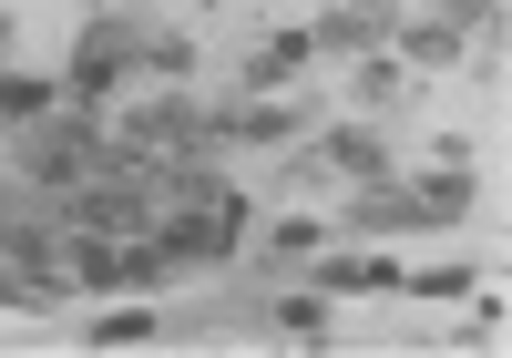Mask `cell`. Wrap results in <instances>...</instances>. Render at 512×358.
Returning <instances> with one entry per match:
<instances>
[{"label":"cell","mask_w":512,"mask_h":358,"mask_svg":"<svg viewBox=\"0 0 512 358\" xmlns=\"http://www.w3.org/2000/svg\"><path fill=\"white\" fill-rule=\"evenodd\" d=\"M390 31H400V0H338L308 21V52H379Z\"/></svg>","instance_id":"7a4b0ae2"},{"label":"cell","mask_w":512,"mask_h":358,"mask_svg":"<svg viewBox=\"0 0 512 358\" xmlns=\"http://www.w3.org/2000/svg\"><path fill=\"white\" fill-rule=\"evenodd\" d=\"M431 21H451L461 41H472V31H482V41H502V0H441Z\"/></svg>","instance_id":"5bb4252c"},{"label":"cell","mask_w":512,"mask_h":358,"mask_svg":"<svg viewBox=\"0 0 512 358\" xmlns=\"http://www.w3.org/2000/svg\"><path fill=\"white\" fill-rule=\"evenodd\" d=\"M318 164H328V174H359V185H379V174H390V144H379V133H359V123H338L328 144H318Z\"/></svg>","instance_id":"ba28073f"},{"label":"cell","mask_w":512,"mask_h":358,"mask_svg":"<svg viewBox=\"0 0 512 358\" xmlns=\"http://www.w3.org/2000/svg\"><path fill=\"white\" fill-rule=\"evenodd\" d=\"M134 72H154V82H185V72H195V41H185V31H164V21H144V41H134Z\"/></svg>","instance_id":"30bf717a"},{"label":"cell","mask_w":512,"mask_h":358,"mask_svg":"<svg viewBox=\"0 0 512 358\" xmlns=\"http://www.w3.org/2000/svg\"><path fill=\"white\" fill-rule=\"evenodd\" d=\"M297 133H308V113H297V103H216V113H205V144H297Z\"/></svg>","instance_id":"3957f363"},{"label":"cell","mask_w":512,"mask_h":358,"mask_svg":"<svg viewBox=\"0 0 512 358\" xmlns=\"http://www.w3.org/2000/svg\"><path fill=\"white\" fill-rule=\"evenodd\" d=\"M62 287H82V297L123 287V246H113V236H93V226H62Z\"/></svg>","instance_id":"5b68a950"},{"label":"cell","mask_w":512,"mask_h":358,"mask_svg":"<svg viewBox=\"0 0 512 358\" xmlns=\"http://www.w3.org/2000/svg\"><path fill=\"white\" fill-rule=\"evenodd\" d=\"M400 287H420V297H472V266H431V277H400Z\"/></svg>","instance_id":"ac0fdd59"},{"label":"cell","mask_w":512,"mask_h":358,"mask_svg":"<svg viewBox=\"0 0 512 358\" xmlns=\"http://www.w3.org/2000/svg\"><path fill=\"white\" fill-rule=\"evenodd\" d=\"M400 82H410V72H400L390 52H359V103H369V113H390V103H410Z\"/></svg>","instance_id":"4fadbf2b"},{"label":"cell","mask_w":512,"mask_h":358,"mask_svg":"<svg viewBox=\"0 0 512 358\" xmlns=\"http://www.w3.org/2000/svg\"><path fill=\"white\" fill-rule=\"evenodd\" d=\"M338 226H349V236H410V226H431V215H420V195H410V185H359Z\"/></svg>","instance_id":"277c9868"},{"label":"cell","mask_w":512,"mask_h":358,"mask_svg":"<svg viewBox=\"0 0 512 358\" xmlns=\"http://www.w3.org/2000/svg\"><path fill=\"white\" fill-rule=\"evenodd\" d=\"M0 62H11V11H0Z\"/></svg>","instance_id":"d6986e66"},{"label":"cell","mask_w":512,"mask_h":358,"mask_svg":"<svg viewBox=\"0 0 512 358\" xmlns=\"http://www.w3.org/2000/svg\"><path fill=\"white\" fill-rule=\"evenodd\" d=\"M123 82V62H103V52H72V103H103Z\"/></svg>","instance_id":"e0dca14e"},{"label":"cell","mask_w":512,"mask_h":358,"mask_svg":"<svg viewBox=\"0 0 512 358\" xmlns=\"http://www.w3.org/2000/svg\"><path fill=\"white\" fill-rule=\"evenodd\" d=\"M134 338H154V318H144V307H113V318H93V328H82V348H134Z\"/></svg>","instance_id":"9a60e30c"},{"label":"cell","mask_w":512,"mask_h":358,"mask_svg":"<svg viewBox=\"0 0 512 358\" xmlns=\"http://www.w3.org/2000/svg\"><path fill=\"white\" fill-rule=\"evenodd\" d=\"M390 41H400V62H420V72H441V62H461V31H451V21H400Z\"/></svg>","instance_id":"8fae6325"},{"label":"cell","mask_w":512,"mask_h":358,"mask_svg":"<svg viewBox=\"0 0 512 358\" xmlns=\"http://www.w3.org/2000/svg\"><path fill=\"white\" fill-rule=\"evenodd\" d=\"M400 277H410L400 256H318V297H338V287L349 297H400Z\"/></svg>","instance_id":"8992f818"},{"label":"cell","mask_w":512,"mask_h":358,"mask_svg":"<svg viewBox=\"0 0 512 358\" xmlns=\"http://www.w3.org/2000/svg\"><path fill=\"white\" fill-rule=\"evenodd\" d=\"M410 195H420V215H431V226H461V215H472V195H482V185H472V164H441V174H420Z\"/></svg>","instance_id":"9c48e42d"},{"label":"cell","mask_w":512,"mask_h":358,"mask_svg":"<svg viewBox=\"0 0 512 358\" xmlns=\"http://www.w3.org/2000/svg\"><path fill=\"white\" fill-rule=\"evenodd\" d=\"M308 246H328V226H318V215H297V226H277V236H267V256H256V266H297Z\"/></svg>","instance_id":"2e32d148"},{"label":"cell","mask_w":512,"mask_h":358,"mask_svg":"<svg viewBox=\"0 0 512 358\" xmlns=\"http://www.w3.org/2000/svg\"><path fill=\"white\" fill-rule=\"evenodd\" d=\"M308 62H318V52H308V31H277L256 62H236V93H277V82H297Z\"/></svg>","instance_id":"52a82bcc"},{"label":"cell","mask_w":512,"mask_h":358,"mask_svg":"<svg viewBox=\"0 0 512 358\" xmlns=\"http://www.w3.org/2000/svg\"><path fill=\"white\" fill-rule=\"evenodd\" d=\"M113 144L123 154H185V144H205V103L195 93H154V103H134V113H123V133H113Z\"/></svg>","instance_id":"6da1fadb"},{"label":"cell","mask_w":512,"mask_h":358,"mask_svg":"<svg viewBox=\"0 0 512 358\" xmlns=\"http://www.w3.org/2000/svg\"><path fill=\"white\" fill-rule=\"evenodd\" d=\"M41 113H52V82H31V72H11V62H0V123H41Z\"/></svg>","instance_id":"7c38bea8"}]
</instances>
